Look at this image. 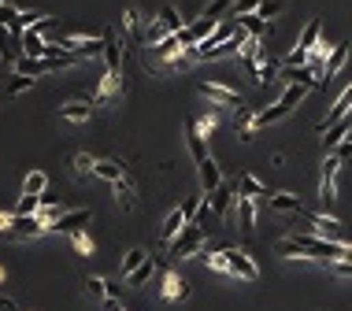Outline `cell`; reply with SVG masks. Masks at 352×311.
Returning <instances> with one entry per match:
<instances>
[{
  "instance_id": "3957f363",
  "label": "cell",
  "mask_w": 352,
  "mask_h": 311,
  "mask_svg": "<svg viewBox=\"0 0 352 311\" xmlns=\"http://www.w3.org/2000/svg\"><path fill=\"white\" fill-rule=\"evenodd\" d=\"M338 171H341V156L330 152L327 163H323V182H319V200L323 204H334V200H338Z\"/></svg>"
},
{
  "instance_id": "4316f807",
  "label": "cell",
  "mask_w": 352,
  "mask_h": 311,
  "mask_svg": "<svg viewBox=\"0 0 352 311\" xmlns=\"http://www.w3.org/2000/svg\"><path fill=\"white\" fill-rule=\"evenodd\" d=\"M234 23H241V26H245V30H249V38H267V34H271L267 19H260L256 12H252V15H238Z\"/></svg>"
},
{
  "instance_id": "b9f144b4",
  "label": "cell",
  "mask_w": 352,
  "mask_h": 311,
  "mask_svg": "<svg viewBox=\"0 0 352 311\" xmlns=\"http://www.w3.org/2000/svg\"><path fill=\"white\" fill-rule=\"evenodd\" d=\"M0 23L12 26V30H19V8H12L8 0H0Z\"/></svg>"
},
{
  "instance_id": "681fc988",
  "label": "cell",
  "mask_w": 352,
  "mask_h": 311,
  "mask_svg": "<svg viewBox=\"0 0 352 311\" xmlns=\"http://www.w3.org/2000/svg\"><path fill=\"white\" fill-rule=\"evenodd\" d=\"M208 267H212V271H227V274H230V267H227V252H212V256H208Z\"/></svg>"
},
{
  "instance_id": "e575fe53",
  "label": "cell",
  "mask_w": 352,
  "mask_h": 311,
  "mask_svg": "<svg viewBox=\"0 0 352 311\" xmlns=\"http://www.w3.org/2000/svg\"><path fill=\"white\" fill-rule=\"evenodd\" d=\"M160 26H164V34H178V30H182V19H178V12H175V8H171V4H164V8H160V19H156Z\"/></svg>"
},
{
  "instance_id": "d4e9b609",
  "label": "cell",
  "mask_w": 352,
  "mask_h": 311,
  "mask_svg": "<svg viewBox=\"0 0 352 311\" xmlns=\"http://www.w3.org/2000/svg\"><path fill=\"white\" fill-rule=\"evenodd\" d=\"M186 293H189V282L182 278V274H175V271H171L167 278H164V297H167V300H182Z\"/></svg>"
},
{
  "instance_id": "c3c4849f",
  "label": "cell",
  "mask_w": 352,
  "mask_h": 311,
  "mask_svg": "<svg viewBox=\"0 0 352 311\" xmlns=\"http://www.w3.org/2000/svg\"><path fill=\"white\" fill-rule=\"evenodd\" d=\"M256 8H260V0H234L230 12H234V19H238V15H252Z\"/></svg>"
},
{
  "instance_id": "8fae6325",
  "label": "cell",
  "mask_w": 352,
  "mask_h": 311,
  "mask_svg": "<svg viewBox=\"0 0 352 311\" xmlns=\"http://www.w3.org/2000/svg\"><path fill=\"white\" fill-rule=\"evenodd\" d=\"M234 193L238 197H267V186L252 175V171H241L238 182H234Z\"/></svg>"
},
{
  "instance_id": "44dd1931",
  "label": "cell",
  "mask_w": 352,
  "mask_h": 311,
  "mask_svg": "<svg viewBox=\"0 0 352 311\" xmlns=\"http://www.w3.org/2000/svg\"><path fill=\"white\" fill-rule=\"evenodd\" d=\"M323 134H327V137H323V149H327V152H334V149H338V145L349 137V123H345V119H338V123H334V126H327Z\"/></svg>"
},
{
  "instance_id": "2e32d148",
  "label": "cell",
  "mask_w": 352,
  "mask_h": 311,
  "mask_svg": "<svg viewBox=\"0 0 352 311\" xmlns=\"http://www.w3.org/2000/svg\"><path fill=\"white\" fill-rule=\"evenodd\" d=\"M197 171H201V186H204V193H212L215 186H223V175H219V167H215V160H212V156L197 163Z\"/></svg>"
},
{
  "instance_id": "816d5d0a",
  "label": "cell",
  "mask_w": 352,
  "mask_h": 311,
  "mask_svg": "<svg viewBox=\"0 0 352 311\" xmlns=\"http://www.w3.org/2000/svg\"><path fill=\"white\" fill-rule=\"evenodd\" d=\"M104 311H123L119 297H104Z\"/></svg>"
},
{
  "instance_id": "ab89813d",
  "label": "cell",
  "mask_w": 352,
  "mask_h": 311,
  "mask_svg": "<svg viewBox=\"0 0 352 311\" xmlns=\"http://www.w3.org/2000/svg\"><path fill=\"white\" fill-rule=\"evenodd\" d=\"M145 260H149V252H145V249H130V252L123 256V278H126V274H130L134 267H141Z\"/></svg>"
},
{
  "instance_id": "1f68e13d",
  "label": "cell",
  "mask_w": 352,
  "mask_h": 311,
  "mask_svg": "<svg viewBox=\"0 0 352 311\" xmlns=\"http://www.w3.org/2000/svg\"><path fill=\"white\" fill-rule=\"evenodd\" d=\"M26 89H34V78H30V75H19V71H15L12 82L0 89V97H19V93H26Z\"/></svg>"
},
{
  "instance_id": "7c38bea8",
  "label": "cell",
  "mask_w": 352,
  "mask_h": 311,
  "mask_svg": "<svg viewBox=\"0 0 352 311\" xmlns=\"http://www.w3.org/2000/svg\"><path fill=\"white\" fill-rule=\"evenodd\" d=\"M186 145H189V152H193V160L201 163V160H208V145H204V134H201V126L189 119L186 123Z\"/></svg>"
},
{
  "instance_id": "52a82bcc",
  "label": "cell",
  "mask_w": 352,
  "mask_h": 311,
  "mask_svg": "<svg viewBox=\"0 0 352 311\" xmlns=\"http://www.w3.org/2000/svg\"><path fill=\"white\" fill-rule=\"evenodd\" d=\"M201 93L212 100V104H219V108H241L238 89H227L223 82H201Z\"/></svg>"
},
{
  "instance_id": "f5cc1de1",
  "label": "cell",
  "mask_w": 352,
  "mask_h": 311,
  "mask_svg": "<svg viewBox=\"0 0 352 311\" xmlns=\"http://www.w3.org/2000/svg\"><path fill=\"white\" fill-rule=\"evenodd\" d=\"M0 311H19V308H15L12 300H4V297H0Z\"/></svg>"
},
{
  "instance_id": "83f0119b",
  "label": "cell",
  "mask_w": 352,
  "mask_h": 311,
  "mask_svg": "<svg viewBox=\"0 0 352 311\" xmlns=\"http://www.w3.org/2000/svg\"><path fill=\"white\" fill-rule=\"evenodd\" d=\"M275 78H278V63L271 56H264L256 63V71H252V82H256V86H267V82H275Z\"/></svg>"
},
{
  "instance_id": "277c9868",
  "label": "cell",
  "mask_w": 352,
  "mask_h": 311,
  "mask_svg": "<svg viewBox=\"0 0 352 311\" xmlns=\"http://www.w3.org/2000/svg\"><path fill=\"white\" fill-rule=\"evenodd\" d=\"M60 49L75 52L78 60H86V56H104V34H101V38H82V34H75V38H63Z\"/></svg>"
},
{
  "instance_id": "d590c367",
  "label": "cell",
  "mask_w": 352,
  "mask_h": 311,
  "mask_svg": "<svg viewBox=\"0 0 352 311\" xmlns=\"http://www.w3.org/2000/svg\"><path fill=\"white\" fill-rule=\"evenodd\" d=\"M152 52L167 60V56H175V52H182V41H178V34H167V38L156 41V49H152Z\"/></svg>"
},
{
  "instance_id": "d6986e66",
  "label": "cell",
  "mask_w": 352,
  "mask_h": 311,
  "mask_svg": "<svg viewBox=\"0 0 352 311\" xmlns=\"http://www.w3.org/2000/svg\"><path fill=\"white\" fill-rule=\"evenodd\" d=\"M319 38H323V23H319V19H308V26H304L301 38H297V49L312 52L315 45H319Z\"/></svg>"
},
{
  "instance_id": "8d00e7d4",
  "label": "cell",
  "mask_w": 352,
  "mask_h": 311,
  "mask_svg": "<svg viewBox=\"0 0 352 311\" xmlns=\"http://www.w3.org/2000/svg\"><path fill=\"white\" fill-rule=\"evenodd\" d=\"M60 215H63V208L52 204V197H41V208H38V219H41V223H45V226H52Z\"/></svg>"
},
{
  "instance_id": "7bdbcfd3",
  "label": "cell",
  "mask_w": 352,
  "mask_h": 311,
  "mask_svg": "<svg viewBox=\"0 0 352 311\" xmlns=\"http://www.w3.org/2000/svg\"><path fill=\"white\" fill-rule=\"evenodd\" d=\"M230 8H234V0H212V4L204 8V15H208V19H223Z\"/></svg>"
},
{
  "instance_id": "ffe728a7",
  "label": "cell",
  "mask_w": 352,
  "mask_h": 311,
  "mask_svg": "<svg viewBox=\"0 0 352 311\" xmlns=\"http://www.w3.org/2000/svg\"><path fill=\"white\" fill-rule=\"evenodd\" d=\"M278 78H286V82H301V86H308V89L319 86V78L312 75L308 63H304V67H282V75H278Z\"/></svg>"
},
{
  "instance_id": "484cf974",
  "label": "cell",
  "mask_w": 352,
  "mask_h": 311,
  "mask_svg": "<svg viewBox=\"0 0 352 311\" xmlns=\"http://www.w3.org/2000/svg\"><path fill=\"white\" fill-rule=\"evenodd\" d=\"M304 97H308V86H301V82H290V86H286V93L278 97V104H282L286 112H293V108L301 104Z\"/></svg>"
},
{
  "instance_id": "ee69618b",
  "label": "cell",
  "mask_w": 352,
  "mask_h": 311,
  "mask_svg": "<svg viewBox=\"0 0 352 311\" xmlns=\"http://www.w3.org/2000/svg\"><path fill=\"white\" fill-rule=\"evenodd\" d=\"M67 237H71V245H75V249L82 252V256H93V241H89L82 230H75V234H67Z\"/></svg>"
},
{
  "instance_id": "60d3db41",
  "label": "cell",
  "mask_w": 352,
  "mask_h": 311,
  "mask_svg": "<svg viewBox=\"0 0 352 311\" xmlns=\"http://www.w3.org/2000/svg\"><path fill=\"white\" fill-rule=\"evenodd\" d=\"M93 167H97L93 156H86V152L75 156V175H78V178H93Z\"/></svg>"
},
{
  "instance_id": "bcb514c9",
  "label": "cell",
  "mask_w": 352,
  "mask_h": 311,
  "mask_svg": "<svg viewBox=\"0 0 352 311\" xmlns=\"http://www.w3.org/2000/svg\"><path fill=\"white\" fill-rule=\"evenodd\" d=\"M49 15L45 12H19V30H26V26H41Z\"/></svg>"
},
{
  "instance_id": "8992f818",
  "label": "cell",
  "mask_w": 352,
  "mask_h": 311,
  "mask_svg": "<svg viewBox=\"0 0 352 311\" xmlns=\"http://www.w3.org/2000/svg\"><path fill=\"white\" fill-rule=\"evenodd\" d=\"M215 26H219V19H208V15H201L193 26H182V30H178V41H182V49H193L197 41H204L208 34H215Z\"/></svg>"
},
{
  "instance_id": "9c48e42d",
  "label": "cell",
  "mask_w": 352,
  "mask_h": 311,
  "mask_svg": "<svg viewBox=\"0 0 352 311\" xmlns=\"http://www.w3.org/2000/svg\"><path fill=\"white\" fill-rule=\"evenodd\" d=\"M86 223H89V212H86V208H78V212H63L49 230L52 234H75V230H82Z\"/></svg>"
},
{
  "instance_id": "e0dca14e",
  "label": "cell",
  "mask_w": 352,
  "mask_h": 311,
  "mask_svg": "<svg viewBox=\"0 0 352 311\" xmlns=\"http://www.w3.org/2000/svg\"><path fill=\"white\" fill-rule=\"evenodd\" d=\"M112 189H115V200H119V204L126 208V212H130V208L138 204V200H134V197H138V189H134V182H130V175H123L119 182H112Z\"/></svg>"
},
{
  "instance_id": "ac0fdd59",
  "label": "cell",
  "mask_w": 352,
  "mask_h": 311,
  "mask_svg": "<svg viewBox=\"0 0 352 311\" xmlns=\"http://www.w3.org/2000/svg\"><path fill=\"white\" fill-rule=\"evenodd\" d=\"M104 60H108V71H123V49L112 30H104Z\"/></svg>"
},
{
  "instance_id": "603a6c76",
  "label": "cell",
  "mask_w": 352,
  "mask_h": 311,
  "mask_svg": "<svg viewBox=\"0 0 352 311\" xmlns=\"http://www.w3.org/2000/svg\"><path fill=\"white\" fill-rule=\"evenodd\" d=\"M186 223H189V219H186V212H182V208H178V212H171V215H167V223L160 226V237H164V241L171 245V241H175V237H178V230H182Z\"/></svg>"
},
{
  "instance_id": "7402d4cb",
  "label": "cell",
  "mask_w": 352,
  "mask_h": 311,
  "mask_svg": "<svg viewBox=\"0 0 352 311\" xmlns=\"http://www.w3.org/2000/svg\"><path fill=\"white\" fill-rule=\"evenodd\" d=\"M45 189H49V175L45 171H30L23 182V197H45Z\"/></svg>"
},
{
  "instance_id": "cb8c5ba5",
  "label": "cell",
  "mask_w": 352,
  "mask_h": 311,
  "mask_svg": "<svg viewBox=\"0 0 352 311\" xmlns=\"http://www.w3.org/2000/svg\"><path fill=\"white\" fill-rule=\"evenodd\" d=\"M93 175H97V178H104V182H119V178L126 175V167H123L119 160H97Z\"/></svg>"
},
{
  "instance_id": "f546056e",
  "label": "cell",
  "mask_w": 352,
  "mask_h": 311,
  "mask_svg": "<svg viewBox=\"0 0 352 311\" xmlns=\"http://www.w3.org/2000/svg\"><path fill=\"white\" fill-rule=\"evenodd\" d=\"M301 215L315 226V234H319V237H334V230L341 226L338 219H330V215H312V212H301Z\"/></svg>"
},
{
  "instance_id": "f1b7e54d",
  "label": "cell",
  "mask_w": 352,
  "mask_h": 311,
  "mask_svg": "<svg viewBox=\"0 0 352 311\" xmlns=\"http://www.w3.org/2000/svg\"><path fill=\"white\" fill-rule=\"evenodd\" d=\"M234 126H238V137H241V141H252V126H256V112H252V108H238V119H234Z\"/></svg>"
},
{
  "instance_id": "db71d44e",
  "label": "cell",
  "mask_w": 352,
  "mask_h": 311,
  "mask_svg": "<svg viewBox=\"0 0 352 311\" xmlns=\"http://www.w3.org/2000/svg\"><path fill=\"white\" fill-rule=\"evenodd\" d=\"M349 141H352V134H349Z\"/></svg>"
},
{
  "instance_id": "5b68a950",
  "label": "cell",
  "mask_w": 352,
  "mask_h": 311,
  "mask_svg": "<svg viewBox=\"0 0 352 311\" xmlns=\"http://www.w3.org/2000/svg\"><path fill=\"white\" fill-rule=\"evenodd\" d=\"M12 237H41V234H49V226L38 219V212L34 215H15V219H8V226H4Z\"/></svg>"
},
{
  "instance_id": "7a4b0ae2",
  "label": "cell",
  "mask_w": 352,
  "mask_h": 311,
  "mask_svg": "<svg viewBox=\"0 0 352 311\" xmlns=\"http://www.w3.org/2000/svg\"><path fill=\"white\" fill-rule=\"evenodd\" d=\"M227 252V267L234 278H241V282H256L260 278V267H256V260L245 252V249H223Z\"/></svg>"
},
{
  "instance_id": "836d02e7",
  "label": "cell",
  "mask_w": 352,
  "mask_h": 311,
  "mask_svg": "<svg viewBox=\"0 0 352 311\" xmlns=\"http://www.w3.org/2000/svg\"><path fill=\"white\" fill-rule=\"evenodd\" d=\"M267 204L275 208V212H297V215L304 212V208H301V200L290 197V193H275V197H267Z\"/></svg>"
},
{
  "instance_id": "30bf717a",
  "label": "cell",
  "mask_w": 352,
  "mask_h": 311,
  "mask_svg": "<svg viewBox=\"0 0 352 311\" xmlns=\"http://www.w3.org/2000/svg\"><path fill=\"white\" fill-rule=\"evenodd\" d=\"M123 30H126V38H130V45L145 41V19H141L138 8H126L123 12Z\"/></svg>"
},
{
  "instance_id": "4dcf8cb0",
  "label": "cell",
  "mask_w": 352,
  "mask_h": 311,
  "mask_svg": "<svg viewBox=\"0 0 352 311\" xmlns=\"http://www.w3.org/2000/svg\"><path fill=\"white\" fill-rule=\"evenodd\" d=\"M152 271H156V260H152V256H149V260L141 263V267H134V271L126 274L123 282H126V286H145V282L152 278Z\"/></svg>"
},
{
  "instance_id": "f907efd6",
  "label": "cell",
  "mask_w": 352,
  "mask_h": 311,
  "mask_svg": "<svg viewBox=\"0 0 352 311\" xmlns=\"http://www.w3.org/2000/svg\"><path fill=\"white\" fill-rule=\"evenodd\" d=\"M215 123H219V115H215V112H208V115H204L197 126H201V134H208V130H215Z\"/></svg>"
},
{
  "instance_id": "d6a6232c",
  "label": "cell",
  "mask_w": 352,
  "mask_h": 311,
  "mask_svg": "<svg viewBox=\"0 0 352 311\" xmlns=\"http://www.w3.org/2000/svg\"><path fill=\"white\" fill-rule=\"evenodd\" d=\"M238 223H241V230H252V223H256V204H252V197H238Z\"/></svg>"
},
{
  "instance_id": "6da1fadb",
  "label": "cell",
  "mask_w": 352,
  "mask_h": 311,
  "mask_svg": "<svg viewBox=\"0 0 352 311\" xmlns=\"http://www.w3.org/2000/svg\"><path fill=\"white\" fill-rule=\"evenodd\" d=\"M204 241H208V230H204V226L186 223L182 230H178V237L171 241V256H175V260H189V256H197V252L204 249Z\"/></svg>"
},
{
  "instance_id": "ba28073f",
  "label": "cell",
  "mask_w": 352,
  "mask_h": 311,
  "mask_svg": "<svg viewBox=\"0 0 352 311\" xmlns=\"http://www.w3.org/2000/svg\"><path fill=\"white\" fill-rule=\"evenodd\" d=\"M234 197H238V193H234V189L227 186V182H223V186H215L212 193H208V200H204V208H208V212H212V219H223V215L230 212Z\"/></svg>"
},
{
  "instance_id": "7dc6e473",
  "label": "cell",
  "mask_w": 352,
  "mask_h": 311,
  "mask_svg": "<svg viewBox=\"0 0 352 311\" xmlns=\"http://www.w3.org/2000/svg\"><path fill=\"white\" fill-rule=\"evenodd\" d=\"M41 208V197H23L19 208H15V215H34Z\"/></svg>"
},
{
  "instance_id": "9a60e30c",
  "label": "cell",
  "mask_w": 352,
  "mask_h": 311,
  "mask_svg": "<svg viewBox=\"0 0 352 311\" xmlns=\"http://www.w3.org/2000/svg\"><path fill=\"white\" fill-rule=\"evenodd\" d=\"M41 26H45V23H41ZM41 26H26V30H23V56H45Z\"/></svg>"
},
{
  "instance_id": "4fadbf2b",
  "label": "cell",
  "mask_w": 352,
  "mask_h": 311,
  "mask_svg": "<svg viewBox=\"0 0 352 311\" xmlns=\"http://www.w3.org/2000/svg\"><path fill=\"white\" fill-rule=\"evenodd\" d=\"M345 60H349V41H341V45H334L330 49V56H327V67H323V78H338V71L345 67Z\"/></svg>"
},
{
  "instance_id": "74e56055",
  "label": "cell",
  "mask_w": 352,
  "mask_h": 311,
  "mask_svg": "<svg viewBox=\"0 0 352 311\" xmlns=\"http://www.w3.org/2000/svg\"><path fill=\"white\" fill-rule=\"evenodd\" d=\"M282 12H286V0H260V8H256L260 19H278Z\"/></svg>"
},
{
  "instance_id": "f6af8a7d",
  "label": "cell",
  "mask_w": 352,
  "mask_h": 311,
  "mask_svg": "<svg viewBox=\"0 0 352 311\" xmlns=\"http://www.w3.org/2000/svg\"><path fill=\"white\" fill-rule=\"evenodd\" d=\"M86 293H89V297H97V300H104L108 297V282L104 278H86Z\"/></svg>"
},
{
  "instance_id": "5bb4252c",
  "label": "cell",
  "mask_w": 352,
  "mask_h": 311,
  "mask_svg": "<svg viewBox=\"0 0 352 311\" xmlns=\"http://www.w3.org/2000/svg\"><path fill=\"white\" fill-rule=\"evenodd\" d=\"M89 115H93L89 100H71V104L60 108V119H67V123H89Z\"/></svg>"
},
{
  "instance_id": "f35d334b",
  "label": "cell",
  "mask_w": 352,
  "mask_h": 311,
  "mask_svg": "<svg viewBox=\"0 0 352 311\" xmlns=\"http://www.w3.org/2000/svg\"><path fill=\"white\" fill-rule=\"evenodd\" d=\"M119 86H123V75H119V71H108L104 82H101V93H97V100H104V97L119 93Z\"/></svg>"
}]
</instances>
